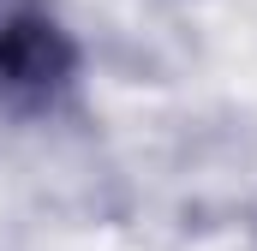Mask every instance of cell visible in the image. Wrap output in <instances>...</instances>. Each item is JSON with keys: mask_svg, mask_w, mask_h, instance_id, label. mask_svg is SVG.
I'll list each match as a JSON object with an SVG mask.
<instances>
[{"mask_svg": "<svg viewBox=\"0 0 257 251\" xmlns=\"http://www.w3.org/2000/svg\"><path fill=\"white\" fill-rule=\"evenodd\" d=\"M84 48L54 0H0V120H48L78 90Z\"/></svg>", "mask_w": 257, "mask_h": 251, "instance_id": "obj_1", "label": "cell"}]
</instances>
